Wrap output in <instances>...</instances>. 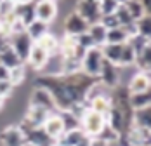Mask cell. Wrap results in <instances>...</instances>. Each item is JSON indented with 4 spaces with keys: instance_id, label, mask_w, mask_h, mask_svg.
<instances>
[{
    "instance_id": "obj_1",
    "label": "cell",
    "mask_w": 151,
    "mask_h": 146,
    "mask_svg": "<svg viewBox=\"0 0 151 146\" xmlns=\"http://www.w3.org/2000/svg\"><path fill=\"white\" fill-rule=\"evenodd\" d=\"M103 61L104 59H103V54H101V49L99 47H92L89 51H85L83 58L80 59V72L85 73L91 78L97 80L101 66H103Z\"/></svg>"
},
{
    "instance_id": "obj_2",
    "label": "cell",
    "mask_w": 151,
    "mask_h": 146,
    "mask_svg": "<svg viewBox=\"0 0 151 146\" xmlns=\"http://www.w3.org/2000/svg\"><path fill=\"white\" fill-rule=\"evenodd\" d=\"M104 125H106V115L96 113L89 108L85 110V113L80 118V129L89 137H97L99 132L104 129Z\"/></svg>"
},
{
    "instance_id": "obj_3",
    "label": "cell",
    "mask_w": 151,
    "mask_h": 146,
    "mask_svg": "<svg viewBox=\"0 0 151 146\" xmlns=\"http://www.w3.org/2000/svg\"><path fill=\"white\" fill-rule=\"evenodd\" d=\"M7 44L11 45V49L17 54V58L21 59L23 64H24L26 59H28V56H30L31 49H33V45H35V42L31 40L30 37L26 35V31H24V33H19V35H11V37H7Z\"/></svg>"
},
{
    "instance_id": "obj_4",
    "label": "cell",
    "mask_w": 151,
    "mask_h": 146,
    "mask_svg": "<svg viewBox=\"0 0 151 146\" xmlns=\"http://www.w3.org/2000/svg\"><path fill=\"white\" fill-rule=\"evenodd\" d=\"M75 12L89 26L94 23H99L101 14H99V4L96 0H82V2H76L75 4Z\"/></svg>"
},
{
    "instance_id": "obj_5",
    "label": "cell",
    "mask_w": 151,
    "mask_h": 146,
    "mask_svg": "<svg viewBox=\"0 0 151 146\" xmlns=\"http://www.w3.org/2000/svg\"><path fill=\"white\" fill-rule=\"evenodd\" d=\"M58 17V5L52 0H40L35 4V19L42 21L45 25H52V21Z\"/></svg>"
},
{
    "instance_id": "obj_6",
    "label": "cell",
    "mask_w": 151,
    "mask_h": 146,
    "mask_svg": "<svg viewBox=\"0 0 151 146\" xmlns=\"http://www.w3.org/2000/svg\"><path fill=\"white\" fill-rule=\"evenodd\" d=\"M0 146H28L24 134L19 131L17 125H5L0 131Z\"/></svg>"
},
{
    "instance_id": "obj_7",
    "label": "cell",
    "mask_w": 151,
    "mask_h": 146,
    "mask_svg": "<svg viewBox=\"0 0 151 146\" xmlns=\"http://www.w3.org/2000/svg\"><path fill=\"white\" fill-rule=\"evenodd\" d=\"M97 82H101L103 85H106L108 89H113L120 85V72H118V66L103 61V66H101V72L97 77Z\"/></svg>"
},
{
    "instance_id": "obj_8",
    "label": "cell",
    "mask_w": 151,
    "mask_h": 146,
    "mask_svg": "<svg viewBox=\"0 0 151 146\" xmlns=\"http://www.w3.org/2000/svg\"><path fill=\"white\" fill-rule=\"evenodd\" d=\"M28 98H30V99H28V104H31V106H40V108L47 110L49 113L58 111V110H56V104H54V99L50 98V94L47 92L45 89L33 87Z\"/></svg>"
},
{
    "instance_id": "obj_9",
    "label": "cell",
    "mask_w": 151,
    "mask_h": 146,
    "mask_svg": "<svg viewBox=\"0 0 151 146\" xmlns=\"http://www.w3.org/2000/svg\"><path fill=\"white\" fill-rule=\"evenodd\" d=\"M64 35H68V37H78V35H82V33H87V30H89V25L80 17V16L76 14L75 11L73 12H70V14L64 17Z\"/></svg>"
},
{
    "instance_id": "obj_10",
    "label": "cell",
    "mask_w": 151,
    "mask_h": 146,
    "mask_svg": "<svg viewBox=\"0 0 151 146\" xmlns=\"http://www.w3.org/2000/svg\"><path fill=\"white\" fill-rule=\"evenodd\" d=\"M127 90L129 94H139V92H146L151 90V72L144 73V72H136L130 80L127 82Z\"/></svg>"
},
{
    "instance_id": "obj_11",
    "label": "cell",
    "mask_w": 151,
    "mask_h": 146,
    "mask_svg": "<svg viewBox=\"0 0 151 146\" xmlns=\"http://www.w3.org/2000/svg\"><path fill=\"white\" fill-rule=\"evenodd\" d=\"M42 129H44V132H45L52 141H58L61 136L64 134V125H63V120L58 115V111H54V113L49 115V118L45 120V124L42 125Z\"/></svg>"
},
{
    "instance_id": "obj_12",
    "label": "cell",
    "mask_w": 151,
    "mask_h": 146,
    "mask_svg": "<svg viewBox=\"0 0 151 146\" xmlns=\"http://www.w3.org/2000/svg\"><path fill=\"white\" fill-rule=\"evenodd\" d=\"M28 146H54V141L47 136L42 127H33L23 132Z\"/></svg>"
},
{
    "instance_id": "obj_13",
    "label": "cell",
    "mask_w": 151,
    "mask_h": 146,
    "mask_svg": "<svg viewBox=\"0 0 151 146\" xmlns=\"http://www.w3.org/2000/svg\"><path fill=\"white\" fill-rule=\"evenodd\" d=\"M49 115H50V113H49L47 110H44V108L28 104L26 110H24L23 118H24L30 125H33V127H42V125L45 124V120L49 118Z\"/></svg>"
},
{
    "instance_id": "obj_14",
    "label": "cell",
    "mask_w": 151,
    "mask_h": 146,
    "mask_svg": "<svg viewBox=\"0 0 151 146\" xmlns=\"http://www.w3.org/2000/svg\"><path fill=\"white\" fill-rule=\"evenodd\" d=\"M14 16L24 23V26H30L35 21V4L33 2H14Z\"/></svg>"
},
{
    "instance_id": "obj_15",
    "label": "cell",
    "mask_w": 151,
    "mask_h": 146,
    "mask_svg": "<svg viewBox=\"0 0 151 146\" xmlns=\"http://www.w3.org/2000/svg\"><path fill=\"white\" fill-rule=\"evenodd\" d=\"M49 56H50L49 52H45V51H44L42 47H38V45L35 44L24 64L31 66V68H33L35 72H40V70H42V68L45 66V63H47V59H49Z\"/></svg>"
},
{
    "instance_id": "obj_16",
    "label": "cell",
    "mask_w": 151,
    "mask_h": 146,
    "mask_svg": "<svg viewBox=\"0 0 151 146\" xmlns=\"http://www.w3.org/2000/svg\"><path fill=\"white\" fill-rule=\"evenodd\" d=\"M0 64L5 66L7 70H14L17 66H23V61L17 58V54L11 49V45L5 44L4 49L0 51Z\"/></svg>"
},
{
    "instance_id": "obj_17",
    "label": "cell",
    "mask_w": 151,
    "mask_h": 146,
    "mask_svg": "<svg viewBox=\"0 0 151 146\" xmlns=\"http://www.w3.org/2000/svg\"><path fill=\"white\" fill-rule=\"evenodd\" d=\"M101 49V54H103V59L118 66V61H120V54L122 49H123V44H104Z\"/></svg>"
},
{
    "instance_id": "obj_18",
    "label": "cell",
    "mask_w": 151,
    "mask_h": 146,
    "mask_svg": "<svg viewBox=\"0 0 151 146\" xmlns=\"http://www.w3.org/2000/svg\"><path fill=\"white\" fill-rule=\"evenodd\" d=\"M132 125L136 129H150L151 127V108L134 110L132 111Z\"/></svg>"
},
{
    "instance_id": "obj_19",
    "label": "cell",
    "mask_w": 151,
    "mask_h": 146,
    "mask_svg": "<svg viewBox=\"0 0 151 146\" xmlns=\"http://www.w3.org/2000/svg\"><path fill=\"white\" fill-rule=\"evenodd\" d=\"M50 31V25H45L42 21H33L30 26H26V35L30 37L33 42H38L40 38H44L47 33Z\"/></svg>"
},
{
    "instance_id": "obj_20",
    "label": "cell",
    "mask_w": 151,
    "mask_h": 146,
    "mask_svg": "<svg viewBox=\"0 0 151 146\" xmlns=\"http://www.w3.org/2000/svg\"><path fill=\"white\" fill-rule=\"evenodd\" d=\"M134 66L137 68V72H144V73L151 72V45H146L141 52L136 54Z\"/></svg>"
},
{
    "instance_id": "obj_21",
    "label": "cell",
    "mask_w": 151,
    "mask_h": 146,
    "mask_svg": "<svg viewBox=\"0 0 151 146\" xmlns=\"http://www.w3.org/2000/svg\"><path fill=\"white\" fill-rule=\"evenodd\" d=\"M113 103H111V96H99V98H94L87 103V108L96 111V113H101V115H106L109 110H111Z\"/></svg>"
},
{
    "instance_id": "obj_22",
    "label": "cell",
    "mask_w": 151,
    "mask_h": 146,
    "mask_svg": "<svg viewBox=\"0 0 151 146\" xmlns=\"http://www.w3.org/2000/svg\"><path fill=\"white\" fill-rule=\"evenodd\" d=\"M129 104L134 110H142V108H151V90L139 92V94H129Z\"/></svg>"
},
{
    "instance_id": "obj_23",
    "label": "cell",
    "mask_w": 151,
    "mask_h": 146,
    "mask_svg": "<svg viewBox=\"0 0 151 146\" xmlns=\"http://www.w3.org/2000/svg\"><path fill=\"white\" fill-rule=\"evenodd\" d=\"M87 33L91 35V38H92V42H94L96 47H103V45L106 44V33H108V30H106L101 23L91 25L89 30H87Z\"/></svg>"
},
{
    "instance_id": "obj_24",
    "label": "cell",
    "mask_w": 151,
    "mask_h": 146,
    "mask_svg": "<svg viewBox=\"0 0 151 146\" xmlns=\"http://www.w3.org/2000/svg\"><path fill=\"white\" fill-rule=\"evenodd\" d=\"M35 44L38 45V47H42L45 52L49 54H54V52H58L59 51V38L56 37V35H52V33H47L44 38H40L38 42H35Z\"/></svg>"
},
{
    "instance_id": "obj_25",
    "label": "cell",
    "mask_w": 151,
    "mask_h": 146,
    "mask_svg": "<svg viewBox=\"0 0 151 146\" xmlns=\"http://www.w3.org/2000/svg\"><path fill=\"white\" fill-rule=\"evenodd\" d=\"M26 77H28V72H26V66L23 64V66H17L9 72V82L14 89H17L26 82Z\"/></svg>"
},
{
    "instance_id": "obj_26",
    "label": "cell",
    "mask_w": 151,
    "mask_h": 146,
    "mask_svg": "<svg viewBox=\"0 0 151 146\" xmlns=\"http://www.w3.org/2000/svg\"><path fill=\"white\" fill-rule=\"evenodd\" d=\"M134 61H136V51L129 44H123L120 61H118V68H130V66H134Z\"/></svg>"
},
{
    "instance_id": "obj_27",
    "label": "cell",
    "mask_w": 151,
    "mask_h": 146,
    "mask_svg": "<svg viewBox=\"0 0 151 146\" xmlns=\"http://www.w3.org/2000/svg\"><path fill=\"white\" fill-rule=\"evenodd\" d=\"M123 5H125V9L129 11V14L130 17L137 21V19H141L142 16H146L144 12V5H142V2H139V0H130V2H123ZM150 16V14H148Z\"/></svg>"
},
{
    "instance_id": "obj_28",
    "label": "cell",
    "mask_w": 151,
    "mask_h": 146,
    "mask_svg": "<svg viewBox=\"0 0 151 146\" xmlns=\"http://www.w3.org/2000/svg\"><path fill=\"white\" fill-rule=\"evenodd\" d=\"M127 40H129V37L120 26L108 30V33H106V44H127Z\"/></svg>"
},
{
    "instance_id": "obj_29",
    "label": "cell",
    "mask_w": 151,
    "mask_h": 146,
    "mask_svg": "<svg viewBox=\"0 0 151 146\" xmlns=\"http://www.w3.org/2000/svg\"><path fill=\"white\" fill-rule=\"evenodd\" d=\"M58 115L63 120V125H64V132L68 131H73V129H80V120L71 115L70 111H58Z\"/></svg>"
},
{
    "instance_id": "obj_30",
    "label": "cell",
    "mask_w": 151,
    "mask_h": 146,
    "mask_svg": "<svg viewBox=\"0 0 151 146\" xmlns=\"http://www.w3.org/2000/svg\"><path fill=\"white\" fill-rule=\"evenodd\" d=\"M136 31H137V35H141L142 38H150V35H151V17L148 14L142 16L141 19L136 21Z\"/></svg>"
},
{
    "instance_id": "obj_31",
    "label": "cell",
    "mask_w": 151,
    "mask_h": 146,
    "mask_svg": "<svg viewBox=\"0 0 151 146\" xmlns=\"http://www.w3.org/2000/svg\"><path fill=\"white\" fill-rule=\"evenodd\" d=\"M115 16H116V19H118V25H120L122 28H123V26H129V25H134V23H136V21L130 17L129 11L125 9L123 2H120V5H118V9H116Z\"/></svg>"
},
{
    "instance_id": "obj_32",
    "label": "cell",
    "mask_w": 151,
    "mask_h": 146,
    "mask_svg": "<svg viewBox=\"0 0 151 146\" xmlns=\"http://www.w3.org/2000/svg\"><path fill=\"white\" fill-rule=\"evenodd\" d=\"M97 4H99V14H101V17L115 14L118 5H120V2H115V0H103V2H97Z\"/></svg>"
},
{
    "instance_id": "obj_33",
    "label": "cell",
    "mask_w": 151,
    "mask_h": 146,
    "mask_svg": "<svg viewBox=\"0 0 151 146\" xmlns=\"http://www.w3.org/2000/svg\"><path fill=\"white\" fill-rule=\"evenodd\" d=\"M127 44L130 45L137 54V52H141L146 45H150V38H142L141 35H134V37H130V38L127 40Z\"/></svg>"
},
{
    "instance_id": "obj_34",
    "label": "cell",
    "mask_w": 151,
    "mask_h": 146,
    "mask_svg": "<svg viewBox=\"0 0 151 146\" xmlns=\"http://www.w3.org/2000/svg\"><path fill=\"white\" fill-rule=\"evenodd\" d=\"M75 40H76V45L82 47L83 51H89V49H92V47H96L89 33H82V35H78V37H75Z\"/></svg>"
},
{
    "instance_id": "obj_35",
    "label": "cell",
    "mask_w": 151,
    "mask_h": 146,
    "mask_svg": "<svg viewBox=\"0 0 151 146\" xmlns=\"http://www.w3.org/2000/svg\"><path fill=\"white\" fill-rule=\"evenodd\" d=\"M118 136H120V134H116L113 129H109L108 125H104V129L99 132V136H97V137H99L101 141H104V143H113V141H116V139H118Z\"/></svg>"
},
{
    "instance_id": "obj_36",
    "label": "cell",
    "mask_w": 151,
    "mask_h": 146,
    "mask_svg": "<svg viewBox=\"0 0 151 146\" xmlns=\"http://www.w3.org/2000/svg\"><path fill=\"white\" fill-rule=\"evenodd\" d=\"M99 23H101L106 30H113V28H118V26H120V25H118V19H116V16L115 14L103 16V17L99 19Z\"/></svg>"
},
{
    "instance_id": "obj_37",
    "label": "cell",
    "mask_w": 151,
    "mask_h": 146,
    "mask_svg": "<svg viewBox=\"0 0 151 146\" xmlns=\"http://www.w3.org/2000/svg\"><path fill=\"white\" fill-rule=\"evenodd\" d=\"M12 92H14V87L11 85V82L9 80H4V82H0V96L2 98H11L12 96Z\"/></svg>"
},
{
    "instance_id": "obj_38",
    "label": "cell",
    "mask_w": 151,
    "mask_h": 146,
    "mask_svg": "<svg viewBox=\"0 0 151 146\" xmlns=\"http://www.w3.org/2000/svg\"><path fill=\"white\" fill-rule=\"evenodd\" d=\"M14 12V2L7 0V2H0V17H5V16L12 14Z\"/></svg>"
},
{
    "instance_id": "obj_39",
    "label": "cell",
    "mask_w": 151,
    "mask_h": 146,
    "mask_svg": "<svg viewBox=\"0 0 151 146\" xmlns=\"http://www.w3.org/2000/svg\"><path fill=\"white\" fill-rule=\"evenodd\" d=\"M9 72H11V70H7L5 66H2V64H0V82L9 80Z\"/></svg>"
},
{
    "instance_id": "obj_40",
    "label": "cell",
    "mask_w": 151,
    "mask_h": 146,
    "mask_svg": "<svg viewBox=\"0 0 151 146\" xmlns=\"http://www.w3.org/2000/svg\"><path fill=\"white\" fill-rule=\"evenodd\" d=\"M91 139H92V137L85 136V137H83V139H82V141H80V143H78L76 146H91Z\"/></svg>"
},
{
    "instance_id": "obj_41",
    "label": "cell",
    "mask_w": 151,
    "mask_h": 146,
    "mask_svg": "<svg viewBox=\"0 0 151 146\" xmlns=\"http://www.w3.org/2000/svg\"><path fill=\"white\" fill-rule=\"evenodd\" d=\"M4 106H5V98H2V96H0V111L4 110Z\"/></svg>"
},
{
    "instance_id": "obj_42",
    "label": "cell",
    "mask_w": 151,
    "mask_h": 146,
    "mask_svg": "<svg viewBox=\"0 0 151 146\" xmlns=\"http://www.w3.org/2000/svg\"><path fill=\"white\" fill-rule=\"evenodd\" d=\"M0 25H2V17H0Z\"/></svg>"
}]
</instances>
